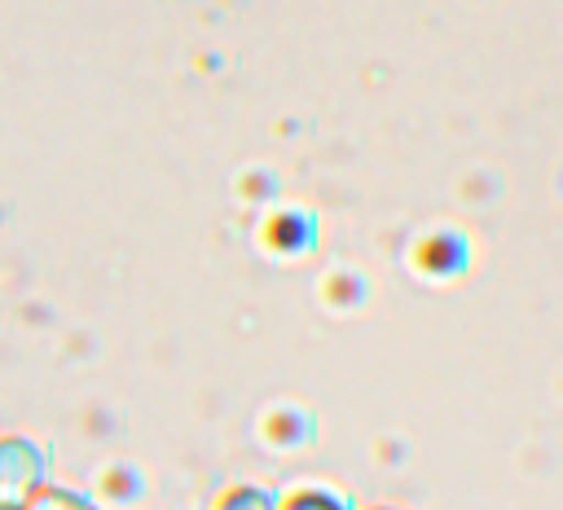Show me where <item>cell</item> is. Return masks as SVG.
<instances>
[{"mask_svg":"<svg viewBox=\"0 0 563 510\" xmlns=\"http://www.w3.org/2000/svg\"><path fill=\"white\" fill-rule=\"evenodd\" d=\"M53 479V453L26 431H0V501H26Z\"/></svg>","mask_w":563,"mask_h":510,"instance_id":"obj_1","label":"cell"},{"mask_svg":"<svg viewBox=\"0 0 563 510\" xmlns=\"http://www.w3.org/2000/svg\"><path fill=\"white\" fill-rule=\"evenodd\" d=\"M277 510H361V506L347 492H339L334 484L308 479V484H295V488L277 492Z\"/></svg>","mask_w":563,"mask_h":510,"instance_id":"obj_2","label":"cell"},{"mask_svg":"<svg viewBox=\"0 0 563 510\" xmlns=\"http://www.w3.org/2000/svg\"><path fill=\"white\" fill-rule=\"evenodd\" d=\"M0 510H106L97 497L79 492V488H66V484H44L35 488L26 501H0Z\"/></svg>","mask_w":563,"mask_h":510,"instance_id":"obj_3","label":"cell"},{"mask_svg":"<svg viewBox=\"0 0 563 510\" xmlns=\"http://www.w3.org/2000/svg\"><path fill=\"white\" fill-rule=\"evenodd\" d=\"M211 510H277V488L242 479V484H229V488L211 501Z\"/></svg>","mask_w":563,"mask_h":510,"instance_id":"obj_4","label":"cell"},{"mask_svg":"<svg viewBox=\"0 0 563 510\" xmlns=\"http://www.w3.org/2000/svg\"><path fill=\"white\" fill-rule=\"evenodd\" d=\"M361 510H400V506H387V501H383V506H361Z\"/></svg>","mask_w":563,"mask_h":510,"instance_id":"obj_5","label":"cell"}]
</instances>
